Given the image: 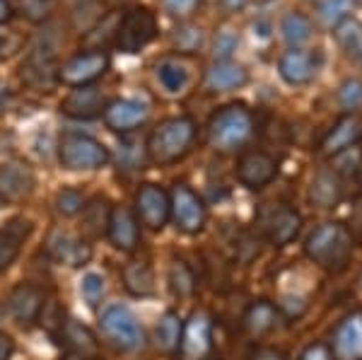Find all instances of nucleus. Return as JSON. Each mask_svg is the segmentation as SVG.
Listing matches in <instances>:
<instances>
[{
	"label": "nucleus",
	"mask_w": 362,
	"mask_h": 360,
	"mask_svg": "<svg viewBox=\"0 0 362 360\" xmlns=\"http://www.w3.org/2000/svg\"><path fill=\"white\" fill-rule=\"evenodd\" d=\"M104 107H107V100H104V92L97 85L75 87L66 100L61 102V112L78 121L95 119V116L104 112Z\"/></svg>",
	"instance_id": "19"
},
{
	"label": "nucleus",
	"mask_w": 362,
	"mask_h": 360,
	"mask_svg": "<svg viewBox=\"0 0 362 360\" xmlns=\"http://www.w3.org/2000/svg\"><path fill=\"white\" fill-rule=\"evenodd\" d=\"M46 307V298L44 290L34 283H17V286L10 290L8 295V310L22 327H29L34 324L39 317H42Z\"/></svg>",
	"instance_id": "15"
},
{
	"label": "nucleus",
	"mask_w": 362,
	"mask_h": 360,
	"mask_svg": "<svg viewBox=\"0 0 362 360\" xmlns=\"http://www.w3.org/2000/svg\"><path fill=\"white\" fill-rule=\"evenodd\" d=\"M355 0H321L319 3V20L321 25L326 27H336L338 22H343L350 15V8H353Z\"/></svg>",
	"instance_id": "34"
},
{
	"label": "nucleus",
	"mask_w": 362,
	"mask_h": 360,
	"mask_svg": "<svg viewBox=\"0 0 362 360\" xmlns=\"http://www.w3.org/2000/svg\"><path fill=\"white\" fill-rule=\"evenodd\" d=\"M157 37V17L145 5H136V8L126 10L119 17L114 34V46L124 54H138Z\"/></svg>",
	"instance_id": "4"
},
{
	"label": "nucleus",
	"mask_w": 362,
	"mask_h": 360,
	"mask_svg": "<svg viewBox=\"0 0 362 360\" xmlns=\"http://www.w3.org/2000/svg\"><path fill=\"white\" fill-rule=\"evenodd\" d=\"M109 3H114V5H121V3H128V0H109Z\"/></svg>",
	"instance_id": "48"
},
{
	"label": "nucleus",
	"mask_w": 362,
	"mask_h": 360,
	"mask_svg": "<svg viewBox=\"0 0 362 360\" xmlns=\"http://www.w3.org/2000/svg\"><path fill=\"white\" fill-rule=\"evenodd\" d=\"M56 211L66 218H73L85 211V196L78 189H61L56 194Z\"/></svg>",
	"instance_id": "36"
},
{
	"label": "nucleus",
	"mask_w": 362,
	"mask_h": 360,
	"mask_svg": "<svg viewBox=\"0 0 362 360\" xmlns=\"http://www.w3.org/2000/svg\"><path fill=\"white\" fill-rule=\"evenodd\" d=\"M334 37L350 61L362 63V22L346 17L334 27Z\"/></svg>",
	"instance_id": "28"
},
{
	"label": "nucleus",
	"mask_w": 362,
	"mask_h": 360,
	"mask_svg": "<svg viewBox=\"0 0 362 360\" xmlns=\"http://www.w3.org/2000/svg\"><path fill=\"white\" fill-rule=\"evenodd\" d=\"M280 34H283V39L293 49H297V46L305 44L312 37V20L305 13H300V10H290L280 20Z\"/></svg>",
	"instance_id": "30"
},
{
	"label": "nucleus",
	"mask_w": 362,
	"mask_h": 360,
	"mask_svg": "<svg viewBox=\"0 0 362 360\" xmlns=\"http://www.w3.org/2000/svg\"><path fill=\"white\" fill-rule=\"evenodd\" d=\"M259 225L273 247H285L300 235L302 218L288 203H273L259 213Z\"/></svg>",
	"instance_id": "9"
},
{
	"label": "nucleus",
	"mask_w": 362,
	"mask_h": 360,
	"mask_svg": "<svg viewBox=\"0 0 362 360\" xmlns=\"http://www.w3.org/2000/svg\"><path fill=\"white\" fill-rule=\"evenodd\" d=\"M169 288H172V293L179 295V298L194 295L196 278H194V271H191L184 261H174V264L169 266Z\"/></svg>",
	"instance_id": "31"
},
{
	"label": "nucleus",
	"mask_w": 362,
	"mask_h": 360,
	"mask_svg": "<svg viewBox=\"0 0 362 360\" xmlns=\"http://www.w3.org/2000/svg\"><path fill=\"white\" fill-rule=\"evenodd\" d=\"M319 63H321V58L314 56L312 51L290 49V51H285V54L280 56L278 73H280V78H283L288 85L300 87V85L312 83V80L317 78Z\"/></svg>",
	"instance_id": "17"
},
{
	"label": "nucleus",
	"mask_w": 362,
	"mask_h": 360,
	"mask_svg": "<svg viewBox=\"0 0 362 360\" xmlns=\"http://www.w3.org/2000/svg\"><path fill=\"white\" fill-rule=\"evenodd\" d=\"M276 319H278L276 305L268 303V300H256V303H251L247 307V312H244L242 327H244V332L251 336H264L276 327Z\"/></svg>",
	"instance_id": "26"
},
{
	"label": "nucleus",
	"mask_w": 362,
	"mask_h": 360,
	"mask_svg": "<svg viewBox=\"0 0 362 360\" xmlns=\"http://www.w3.org/2000/svg\"><path fill=\"white\" fill-rule=\"evenodd\" d=\"M223 5L227 10H232V13H237V10H242L247 5V0H223Z\"/></svg>",
	"instance_id": "46"
},
{
	"label": "nucleus",
	"mask_w": 362,
	"mask_h": 360,
	"mask_svg": "<svg viewBox=\"0 0 362 360\" xmlns=\"http://www.w3.org/2000/svg\"><path fill=\"white\" fill-rule=\"evenodd\" d=\"M181 329H184V322H181V317L174 310H167L160 317V322H157V346L162 348V353L172 356V353L179 351Z\"/></svg>",
	"instance_id": "29"
},
{
	"label": "nucleus",
	"mask_w": 362,
	"mask_h": 360,
	"mask_svg": "<svg viewBox=\"0 0 362 360\" xmlns=\"http://www.w3.org/2000/svg\"><path fill=\"white\" fill-rule=\"evenodd\" d=\"M102 114L107 126L116 133L136 131L148 121V107L138 100H112Z\"/></svg>",
	"instance_id": "20"
},
{
	"label": "nucleus",
	"mask_w": 362,
	"mask_h": 360,
	"mask_svg": "<svg viewBox=\"0 0 362 360\" xmlns=\"http://www.w3.org/2000/svg\"><path fill=\"white\" fill-rule=\"evenodd\" d=\"M256 131L254 114L244 104H227L208 121V143L220 153H235L244 148Z\"/></svg>",
	"instance_id": "3"
},
{
	"label": "nucleus",
	"mask_w": 362,
	"mask_h": 360,
	"mask_svg": "<svg viewBox=\"0 0 362 360\" xmlns=\"http://www.w3.org/2000/svg\"><path fill=\"white\" fill-rule=\"evenodd\" d=\"M63 360H102L99 356H83V353H68Z\"/></svg>",
	"instance_id": "47"
},
{
	"label": "nucleus",
	"mask_w": 362,
	"mask_h": 360,
	"mask_svg": "<svg viewBox=\"0 0 362 360\" xmlns=\"http://www.w3.org/2000/svg\"><path fill=\"white\" fill-rule=\"evenodd\" d=\"M61 341L66 344L68 353H83V356H97L99 344H97V336L80 324L78 319H63L61 324Z\"/></svg>",
	"instance_id": "25"
},
{
	"label": "nucleus",
	"mask_w": 362,
	"mask_h": 360,
	"mask_svg": "<svg viewBox=\"0 0 362 360\" xmlns=\"http://www.w3.org/2000/svg\"><path fill=\"white\" fill-rule=\"evenodd\" d=\"M124 286L133 298H150L155 293V274L143 261H131L124 266Z\"/></svg>",
	"instance_id": "27"
},
{
	"label": "nucleus",
	"mask_w": 362,
	"mask_h": 360,
	"mask_svg": "<svg viewBox=\"0 0 362 360\" xmlns=\"http://www.w3.org/2000/svg\"><path fill=\"white\" fill-rule=\"evenodd\" d=\"M169 220H174L179 232L184 235H196L206 225V206L201 196L186 184H177L169 191Z\"/></svg>",
	"instance_id": "7"
},
{
	"label": "nucleus",
	"mask_w": 362,
	"mask_h": 360,
	"mask_svg": "<svg viewBox=\"0 0 362 360\" xmlns=\"http://www.w3.org/2000/svg\"><path fill=\"white\" fill-rule=\"evenodd\" d=\"M99 329L104 339L119 351H136L143 346V327L126 305H109L99 317Z\"/></svg>",
	"instance_id": "6"
},
{
	"label": "nucleus",
	"mask_w": 362,
	"mask_h": 360,
	"mask_svg": "<svg viewBox=\"0 0 362 360\" xmlns=\"http://www.w3.org/2000/svg\"><path fill=\"white\" fill-rule=\"evenodd\" d=\"M157 78H160L162 87H165L167 92H172V95H177L186 87V80H189V75H186L184 66H179V63H172V61H165L157 66Z\"/></svg>",
	"instance_id": "33"
},
{
	"label": "nucleus",
	"mask_w": 362,
	"mask_h": 360,
	"mask_svg": "<svg viewBox=\"0 0 362 360\" xmlns=\"http://www.w3.org/2000/svg\"><path fill=\"white\" fill-rule=\"evenodd\" d=\"M10 102H13V90H10L8 85H3V83H0V114H5V112H8Z\"/></svg>",
	"instance_id": "44"
},
{
	"label": "nucleus",
	"mask_w": 362,
	"mask_h": 360,
	"mask_svg": "<svg viewBox=\"0 0 362 360\" xmlns=\"http://www.w3.org/2000/svg\"><path fill=\"white\" fill-rule=\"evenodd\" d=\"M34 187H37V177L27 162L13 160L0 165V201L3 203L25 201Z\"/></svg>",
	"instance_id": "13"
},
{
	"label": "nucleus",
	"mask_w": 362,
	"mask_h": 360,
	"mask_svg": "<svg viewBox=\"0 0 362 360\" xmlns=\"http://www.w3.org/2000/svg\"><path fill=\"white\" fill-rule=\"evenodd\" d=\"M172 42L184 54H196L203 46V29L196 25H179L172 34Z\"/></svg>",
	"instance_id": "35"
},
{
	"label": "nucleus",
	"mask_w": 362,
	"mask_h": 360,
	"mask_svg": "<svg viewBox=\"0 0 362 360\" xmlns=\"http://www.w3.org/2000/svg\"><path fill=\"white\" fill-rule=\"evenodd\" d=\"M58 160L66 170H99L112 155L97 138L85 133H63L58 141Z\"/></svg>",
	"instance_id": "5"
},
{
	"label": "nucleus",
	"mask_w": 362,
	"mask_h": 360,
	"mask_svg": "<svg viewBox=\"0 0 362 360\" xmlns=\"http://www.w3.org/2000/svg\"><path fill=\"white\" fill-rule=\"evenodd\" d=\"M237 44H239V34L235 29H230V27L220 29L213 42V56L218 58V61H227V58L237 51Z\"/></svg>",
	"instance_id": "38"
},
{
	"label": "nucleus",
	"mask_w": 362,
	"mask_h": 360,
	"mask_svg": "<svg viewBox=\"0 0 362 360\" xmlns=\"http://www.w3.org/2000/svg\"><path fill=\"white\" fill-rule=\"evenodd\" d=\"M343 199V179L336 170H319L309 187V201L317 208H336Z\"/></svg>",
	"instance_id": "23"
},
{
	"label": "nucleus",
	"mask_w": 362,
	"mask_h": 360,
	"mask_svg": "<svg viewBox=\"0 0 362 360\" xmlns=\"http://www.w3.org/2000/svg\"><path fill=\"white\" fill-rule=\"evenodd\" d=\"M136 218L148 230L160 232L169 220V194L157 184H143L136 194Z\"/></svg>",
	"instance_id": "11"
},
{
	"label": "nucleus",
	"mask_w": 362,
	"mask_h": 360,
	"mask_svg": "<svg viewBox=\"0 0 362 360\" xmlns=\"http://www.w3.org/2000/svg\"><path fill=\"white\" fill-rule=\"evenodd\" d=\"M201 0H162V8L172 17H189L198 8Z\"/></svg>",
	"instance_id": "39"
},
{
	"label": "nucleus",
	"mask_w": 362,
	"mask_h": 360,
	"mask_svg": "<svg viewBox=\"0 0 362 360\" xmlns=\"http://www.w3.org/2000/svg\"><path fill=\"white\" fill-rule=\"evenodd\" d=\"M107 235L116 249H121V252H133L140 242V223H138L136 213L126 206H114L112 211H109Z\"/></svg>",
	"instance_id": "18"
},
{
	"label": "nucleus",
	"mask_w": 362,
	"mask_h": 360,
	"mask_svg": "<svg viewBox=\"0 0 362 360\" xmlns=\"http://www.w3.org/2000/svg\"><path fill=\"white\" fill-rule=\"evenodd\" d=\"M210 348H213V324L208 315L194 312L181 329V344L177 353H181V360H206Z\"/></svg>",
	"instance_id": "12"
},
{
	"label": "nucleus",
	"mask_w": 362,
	"mask_h": 360,
	"mask_svg": "<svg viewBox=\"0 0 362 360\" xmlns=\"http://www.w3.org/2000/svg\"><path fill=\"white\" fill-rule=\"evenodd\" d=\"M334 360H362V310L350 312L341 319L331 344Z\"/></svg>",
	"instance_id": "16"
},
{
	"label": "nucleus",
	"mask_w": 362,
	"mask_h": 360,
	"mask_svg": "<svg viewBox=\"0 0 362 360\" xmlns=\"http://www.w3.org/2000/svg\"><path fill=\"white\" fill-rule=\"evenodd\" d=\"M196 141V121L191 116H172L155 126L148 136V158L157 167L184 160Z\"/></svg>",
	"instance_id": "1"
},
{
	"label": "nucleus",
	"mask_w": 362,
	"mask_h": 360,
	"mask_svg": "<svg viewBox=\"0 0 362 360\" xmlns=\"http://www.w3.org/2000/svg\"><path fill=\"white\" fill-rule=\"evenodd\" d=\"M247 360H288V356H285L280 348H273V346H259L254 348V351L249 353Z\"/></svg>",
	"instance_id": "40"
},
{
	"label": "nucleus",
	"mask_w": 362,
	"mask_h": 360,
	"mask_svg": "<svg viewBox=\"0 0 362 360\" xmlns=\"http://www.w3.org/2000/svg\"><path fill=\"white\" fill-rule=\"evenodd\" d=\"M305 254L321 269L341 274L353 257V235L341 223H321L305 240Z\"/></svg>",
	"instance_id": "2"
},
{
	"label": "nucleus",
	"mask_w": 362,
	"mask_h": 360,
	"mask_svg": "<svg viewBox=\"0 0 362 360\" xmlns=\"http://www.w3.org/2000/svg\"><path fill=\"white\" fill-rule=\"evenodd\" d=\"M336 102L343 112L355 114L362 109V80L360 78H348L343 80L341 87L336 92Z\"/></svg>",
	"instance_id": "32"
},
{
	"label": "nucleus",
	"mask_w": 362,
	"mask_h": 360,
	"mask_svg": "<svg viewBox=\"0 0 362 360\" xmlns=\"http://www.w3.org/2000/svg\"><path fill=\"white\" fill-rule=\"evenodd\" d=\"M104 278L99 274H87L83 276V281H80V295H83V300L87 303V307H99V303L104 300Z\"/></svg>",
	"instance_id": "37"
},
{
	"label": "nucleus",
	"mask_w": 362,
	"mask_h": 360,
	"mask_svg": "<svg viewBox=\"0 0 362 360\" xmlns=\"http://www.w3.org/2000/svg\"><path fill=\"white\" fill-rule=\"evenodd\" d=\"M13 351H15L13 339H10V336L5 334V332H0V360H10Z\"/></svg>",
	"instance_id": "43"
},
{
	"label": "nucleus",
	"mask_w": 362,
	"mask_h": 360,
	"mask_svg": "<svg viewBox=\"0 0 362 360\" xmlns=\"http://www.w3.org/2000/svg\"><path fill=\"white\" fill-rule=\"evenodd\" d=\"M29 232H32V225L22 218H13L0 225V274H5L17 261Z\"/></svg>",
	"instance_id": "22"
},
{
	"label": "nucleus",
	"mask_w": 362,
	"mask_h": 360,
	"mask_svg": "<svg viewBox=\"0 0 362 360\" xmlns=\"http://www.w3.org/2000/svg\"><path fill=\"white\" fill-rule=\"evenodd\" d=\"M278 162L273 155L264 153V150H249L237 162V179L247 189H264L276 179Z\"/></svg>",
	"instance_id": "14"
},
{
	"label": "nucleus",
	"mask_w": 362,
	"mask_h": 360,
	"mask_svg": "<svg viewBox=\"0 0 362 360\" xmlns=\"http://www.w3.org/2000/svg\"><path fill=\"white\" fill-rule=\"evenodd\" d=\"M305 303H302L300 298H283L280 300V312H285L290 319H295V317H300L302 312H305Z\"/></svg>",
	"instance_id": "42"
},
{
	"label": "nucleus",
	"mask_w": 362,
	"mask_h": 360,
	"mask_svg": "<svg viewBox=\"0 0 362 360\" xmlns=\"http://www.w3.org/2000/svg\"><path fill=\"white\" fill-rule=\"evenodd\" d=\"M360 141H362V119L348 114V116H343V119H338L334 124V129L324 136V141H321V153H324L326 158H336V155L346 153L348 148L358 145Z\"/></svg>",
	"instance_id": "21"
},
{
	"label": "nucleus",
	"mask_w": 362,
	"mask_h": 360,
	"mask_svg": "<svg viewBox=\"0 0 362 360\" xmlns=\"http://www.w3.org/2000/svg\"><path fill=\"white\" fill-rule=\"evenodd\" d=\"M109 54L99 49H87L83 54H75L70 61L58 66L56 80H61L68 87H83L92 85L109 71Z\"/></svg>",
	"instance_id": "8"
},
{
	"label": "nucleus",
	"mask_w": 362,
	"mask_h": 360,
	"mask_svg": "<svg viewBox=\"0 0 362 360\" xmlns=\"http://www.w3.org/2000/svg\"><path fill=\"white\" fill-rule=\"evenodd\" d=\"M249 83V73L244 66L232 61H218L206 71V87L210 92H230L239 90Z\"/></svg>",
	"instance_id": "24"
},
{
	"label": "nucleus",
	"mask_w": 362,
	"mask_h": 360,
	"mask_svg": "<svg viewBox=\"0 0 362 360\" xmlns=\"http://www.w3.org/2000/svg\"><path fill=\"white\" fill-rule=\"evenodd\" d=\"M13 17V8H10L8 0H0V25H5V22Z\"/></svg>",
	"instance_id": "45"
},
{
	"label": "nucleus",
	"mask_w": 362,
	"mask_h": 360,
	"mask_svg": "<svg viewBox=\"0 0 362 360\" xmlns=\"http://www.w3.org/2000/svg\"><path fill=\"white\" fill-rule=\"evenodd\" d=\"M46 254L56 264L80 269L92 259V245L68 230H54L49 235V240H46Z\"/></svg>",
	"instance_id": "10"
},
{
	"label": "nucleus",
	"mask_w": 362,
	"mask_h": 360,
	"mask_svg": "<svg viewBox=\"0 0 362 360\" xmlns=\"http://www.w3.org/2000/svg\"><path fill=\"white\" fill-rule=\"evenodd\" d=\"M300 360H334V356H331V348L326 344H309L302 351Z\"/></svg>",
	"instance_id": "41"
}]
</instances>
